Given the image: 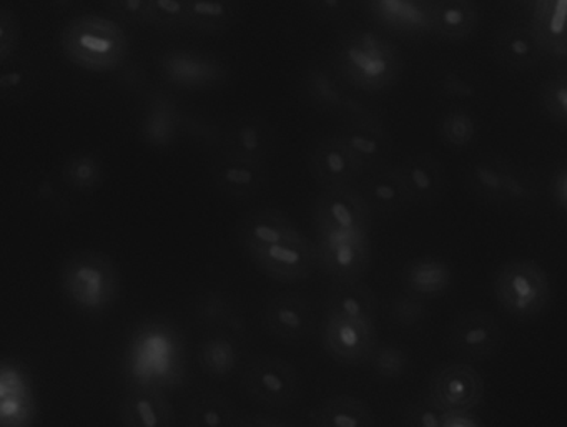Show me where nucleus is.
Masks as SVG:
<instances>
[{
	"mask_svg": "<svg viewBox=\"0 0 567 427\" xmlns=\"http://www.w3.org/2000/svg\"><path fill=\"white\" fill-rule=\"evenodd\" d=\"M238 241L255 267L280 283L308 280L318 268L317 243L275 208H261L241 218Z\"/></svg>",
	"mask_w": 567,
	"mask_h": 427,
	"instance_id": "f257e3e1",
	"label": "nucleus"
},
{
	"mask_svg": "<svg viewBox=\"0 0 567 427\" xmlns=\"http://www.w3.org/2000/svg\"><path fill=\"white\" fill-rule=\"evenodd\" d=\"M333 62L343 81L364 92L393 87L403 69L398 49L371 31L344 35L334 49Z\"/></svg>",
	"mask_w": 567,
	"mask_h": 427,
	"instance_id": "f03ea898",
	"label": "nucleus"
},
{
	"mask_svg": "<svg viewBox=\"0 0 567 427\" xmlns=\"http://www.w3.org/2000/svg\"><path fill=\"white\" fill-rule=\"evenodd\" d=\"M61 45L72 64L91 72L117 71L131 51L124 29L101 15H84L69 22Z\"/></svg>",
	"mask_w": 567,
	"mask_h": 427,
	"instance_id": "7ed1b4c3",
	"label": "nucleus"
},
{
	"mask_svg": "<svg viewBox=\"0 0 567 427\" xmlns=\"http://www.w3.org/2000/svg\"><path fill=\"white\" fill-rule=\"evenodd\" d=\"M61 287L68 300L85 313H102L118 298L121 277L107 254L85 250L72 254L61 268Z\"/></svg>",
	"mask_w": 567,
	"mask_h": 427,
	"instance_id": "20e7f679",
	"label": "nucleus"
},
{
	"mask_svg": "<svg viewBox=\"0 0 567 427\" xmlns=\"http://www.w3.org/2000/svg\"><path fill=\"white\" fill-rule=\"evenodd\" d=\"M493 290L504 313L519 321H529L543 314L553 294L549 277L533 260L504 263L494 277Z\"/></svg>",
	"mask_w": 567,
	"mask_h": 427,
	"instance_id": "39448f33",
	"label": "nucleus"
},
{
	"mask_svg": "<svg viewBox=\"0 0 567 427\" xmlns=\"http://www.w3.org/2000/svg\"><path fill=\"white\" fill-rule=\"evenodd\" d=\"M466 185L477 198L499 207L524 208L537 198L536 181L506 158L480 157L466 168Z\"/></svg>",
	"mask_w": 567,
	"mask_h": 427,
	"instance_id": "423d86ee",
	"label": "nucleus"
},
{
	"mask_svg": "<svg viewBox=\"0 0 567 427\" xmlns=\"http://www.w3.org/2000/svg\"><path fill=\"white\" fill-rule=\"evenodd\" d=\"M371 215L361 190L351 185L323 188L313 204L315 233H370Z\"/></svg>",
	"mask_w": 567,
	"mask_h": 427,
	"instance_id": "0eeeda50",
	"label": "nucleus"
},
{
	"mask_svg": "<svg viewBox=\"0 0 567 427\" xmlns=\"http://www.w3.org/2000/svg\"><path fill=\"white\" fill-rule=\"evenodd\" d=\"M245 389L255 403L271 409L291 406L300 394L293 364L277 356H260L245 369Z\"/></svg>",
	"mask_w": 567,
	"mask_h": 427,
	"instance_id": "6e6552de",
	"label": "nucleus"
},
{
	"mask_svg": "<svg viewBox=\"0 0 567 427\" xmlns=\"http://www.w3.org/2000/svg\"><path fill=\"white\" fill-rule=\"evenodd\" d=\"M318 267L334 281L360 280L371 261L370 233H315Z\"/></svg>",
	"mask_w": 567,
	"mask_h": 427,
	"instance_id": "1a4fd4ad",
	"label": "nucleus"
},
{
	"mask_svg": "<svg viewBox=\"0 0 567 427\" xmlns=\"http://www.w3.org/2000/svg\"><path fill=\"white\" fill-rule=\"evenodd\" d=\"M323 346L338 363L347 366L368 363L378 346L377 324L374 321L324 313Z\"/></svg>",
	"mask_w": 567,
	"mask_h": 427,
	"instance_id": "9d476101",
	"label": "nucleus"
},
{
	"mask_svg": "<svg viewBox=\"0 0 567 427\" xmlns=\"http://www.w3.org/2000/svg\"><path fill=\"white\" fill-rule=\"evenodd\" d=\"M484 397V379L471 364L451 363L434 371L427 399L437 409L473 410Z\"/></svg>",
	"mask_w": 567,
	"mask_h": 427,
	"instance_id": "9b49d317",
	"label": "nucleus"
},
{
	"mask_svg": "<svg viewBox=\"0 0 567 427\" xmlns=\"http://www.w3.org/2000/svg\"><path fill=\"white\" fill-rule=\"evenodd\" d=\"M503 327L493 314L483 310L466 311L454 317L447 330V346L460 356L481 361L494 356L503 346Z\"/></svg>",
	"mask_w": 567,
	"mask_h": 427,
	"instance_id": "f8f14e48",
	"label": "nucleus"
},
{
	"mask_svg": "<svg viewBox=\"0 0 567 427\" xmlns=\"http://www.w3.org/2000/svg\"><path fill=\"white\" fill-rule=\"evenodd\" d=\"M210 174L215 188L231 200H251L268 185L267 164L241 157L230 150H225L215 158Z\"/></svg>",
	"mask_w": 567,
	"mask_h": 427,
	"instance_id": "ddd939ff",
	"label": "nucleus"
},
{
	"mask_svg": "<svg viewBox=\"0 0 567 427\" xmlns=\"http://www.w3.org/2000/svg\"><path fill=\"white\" fill-rule=\"evenodd\" d=\"M308 170L321 188L348 187L364 174L340 135L320 138L308 154Z\"/></svg>",
	"mask_w": 567,
	"mask_h": 427,
	"instance_id": "4468645a",
	"label": "nucleus"
},
{
	"mask_svg": "<svg viewBox=\"0 0 567 427\" xmlns=\"http://www.w3.org/2000/svg\"><path fill=\"white\" fill-rule=\"evenodd\" d=\"M265 327L284 343L310 340L317 330V317L310 301L298 294H280L265 308Z\"/></svg>",
	"mask_w": 567,
	"mask_h": 427,
	"instance_id": "2eb2a0df",
	"label": "nucleus"
},
{
	"mask_svg": "<svg viewBox=\"0 0 567 427\" xmlns=\"http://www.w3.org/2000/svg\"><path fill=\"white\" fill-rule=\"evenodd\" d=\"M494 58L513 71H530L543 64L547 54L533 24L507 22L497 29L493 42Z\"/></svg>",
	"mask_w": 567,
	"mask_h": 427,
	"instance_id": "dca6fc26",
	"label": "nucleus"
},
{
	"mask_svg": "<svg viewBox=\"0 0 567 427\" xmlns=\"http://www.w3.org/2000/svg\"><path fill=\"white\" fill-rule=\"evenodd\" d=\"M341 140L360 162L364 171L380 170L390 157L391 137L386 127L371 115L358 114L338 132Z\"/></svg>",
	"mask_w": 567,
	"mask_h": 427,
	"instance_id": "f3484780",
	"label": "nucleus"
},
{
	"mask_svg": "<svg viewBox=\"0 0 567 427\" xmlns=\"http://www.w3.org/2000/svg\"><path fill=\"white\" fill-rule=\"evenodd\" d=\"M378 24L403 35L431 32V0H367Z\"/></svg>",
	"mask_w": 567,
	"mask_h": 427,
	"instance_id": "a211bd4d",
	"label": "nucleus"
},
{
	"mask_svg": "<svg viewBox=\"0 0 567 427\" xmlns=\"http://www.w3.org/2000/svg\"><path fill=\"white\" fill-rule=\"evenodd\" d=\"M413 204L433 205L446 190V171L443 164L431 154H416L398 165Z\"/></svg>",
	"mask_w": 567,
	"mask_h": 427,
	"instance_id": "6ab92c4d",
	"label": "nucleus"
},
{
	"mask_svg": "<svg viewBox=\"0 0 567 427\" xmlns=\"http://www.w3.org/2000/svg\"><path fill=\"white\" fill-rule=\"evenodd\" d=\"M430 15L431 32L444 41H467L480 25L476 0H431Z\"/></svg>",
	"mask_w": 567,
	"mask_h": 427,
	"instance_id": "aec40b11",
	"label": "nucleus"
},
{
	"mask_svg": "<svg viewBox=\"0 0 567 427\" xmlns=\"http://www.w3.org/2000/svg\"><path fill=\"white\" fill-rule=\"evenodd\" d=\"M175 414L171 400L154 386L132 389L121 404V423L128 427H168Z\"/></svg>",
	"mask_w": 567,
	"mask_h": 427,
	"instance_id": "412c9836",
	"label": "nucleus"
},
{
	"mask_svg": "<svg viewBox=\"0 0 567 427\" xmlns=\"http://www.w3.org/2000/svg\"><path fill=\"white\" fill-rule=\"evenodd\" d=\"M361 194L374 214H396L413 205V198L396 167L374 170L363 181Z\"/></svg>",
	"mask_w": 567,
	"mask_h": 427,
	"instance_id": "4be33fe9",
	"label": "nucleus"
},
{
	"mask_svg": "<svg viewBox=\"0 0 567 427\" xmlns=\"http://www.w3.org/2000/svg\"><path fill=\"white\" fill-rule=\"evenodd\" d=\"M401 280L408 293L423 300H431V298L443 296L450 290L453 283V271L450 264L440 258H416L403 268Z\"/></svg>",
	"mask_w": 567,
	"mask_h": 427,
	"instance_id": "5701e85b",
	"label": "nucleus"
},
{
	"mask_svg": "<svg viewBox=\"0 0 567 427\" xmlns=\"http://www.w3.org/2000/svg\"><path fill=\"white\" fill-rule=\"evenodd\" d=\"M274 131L264 118H240L227 134V150L267 164L274 152Z\"/></svg>",
	"mask_w": 567,
	"mask_h": 427,
	"instance_id": "b1692460",
	"label": "nucleus"
},
{
	"mask_svg": "<svg viewBox=\"0 0 567 427\" xmlns=\"http://www.w3.org/2000/svg\"><path fill=\"white\" fill-rule=\"evenodd\" d=\"M530 24L547 54H567V0H537Z\"/></svg>",
	"mask_w": 567,
	"mask_h": 427,
	"instance_id": "393cba45",
	"label": "nucleus"
},
{
	"mask_svg": "<svg viewBox=\"0 0 567 427\" xmlns=\"http://www.w3.org/2000/svg\"><path fill=\"white\" fill-rule=\"evenodd\" d=\"M310 423L318 427H371L377 417L364 400L343 394L320 404L310 414Z\"/></svg>",
	"mask_w": 567,
	"mask_h": 427,
	"instance_id": "a878e982",
	"label": "nucleus"
},
{
	"mask_svg": "<svg viewBox=\"0 0 567 427\" xmlns=\"http://www.w3.org/2000/svg\"><path fill=\"white\" fill-rule=\"evenodd\" d=\"M327 313L377 321V296L360 280L337 281L328 294Z\"/></svg>",
	"mask_w": 567,
	"mask_h": 427,
	"instance_id": "bb28decb",
	"label": "nucleus"
},
{
	"mask_svg": "<svg viewBox=\"0 0 567 427\" xmlns=\"http://www.w3.org/2000/svg\"><path fill=\"white\" fill-rule=\"evenodd\" d=\"M237 0H187L188 28L220 34L237 19Z\"/></svg>",
	"mask_w": 567,
	"mask_h": 427,
	"instance_id": "cd10ccee",
	"label": "nucleus"
},
{
	"mask_svg": "<svg viewBox=\"0 0 567 427\" xmlns=\"http://www.w3.org/2000/svg\"><path fill=\"white\" fill-rule=\"evenodd\" d=\"M187 424L190 427H231L240 424V417L228 397L205 393L195 397L188 406Z\"/></svg>",
	"mask_w": 567,
	"mask_h": 427,
	"instance_id": "c85d7f7f",
	"label": "nucleus"
},
{
	"mask_svg": "<svg viewBox=\"0 0 567 427\" xmlns=\"http://www.w3.org/2000/svg\"><path fill=\"white\" fill-rule=\"evenodd\" d=\"M62 178L64 184L78 194H94L104 181V167L94 154L79 152L65 162Z\"/></svg>",
	"mask_w": 567,
	"mask_h": 427,
	"instance_id": "c756f323",
	"label": "nucleus"
},
{
	"mask_svg": "<svg viewBox=\"0 0 567 427\" xmlns=\"http://www.w3.org/2000/svg\"><path fill=\"white\" fill-rule=\"evenodd\" d=\"M305 87H307L308 98L321 111L338 112L350 107V102L327 71L313 69L308 72Z\"/></svg>",
	"mask_w": 567,
	"mask_h": 427,
	"instance_id": "7c9ffc66",
	"label": "nucleus"
},
{
	"mask_svg": "<svg viewBox=\"0 0 567 427\" xmlns=\"http://www.w3.org/2000/svg\"><path fill=\"white\" fill-rule=\"evenodd\" d=\"M437 135L447 147L467 148L476 140L477 124L470 112L464 108H453L440 118Z\"/></svg>",
	"mask_w": 567,
	"mask_h": 427,
	"instance_id": "2f4dec72",
	"label": "nucleus"
},
{
	"mask_svg": "<svg viewBox=\"0 0 567 427\" xmlns=\"http://www.w3.org/2000/svg\"><path fill=\"white\" fill-rule=\"evenodd\" d=\"M200 366L215 379H224L234 373L237 364V347L227 337H212L200 347Z\"/></svg>",
	"mask_w": 567,
	"mask_h": 427,
	"instance_id": "473e14b6",
	"label": "nucleus"
},
{
	"mask_svg": "<svg viewBox=\"0 0 567 427\" xmlns=\"http://www.w3.org/2000/svg\"><path fill=\"white\" fill-rule=\"evenodd\" d=\"M371 369L383 379H398L410 369V356L403 347L394 344H378L368 360Z\"/></svg>",
	"mask_w": 567,
	"mask_h": 427,
	"instance_id": "72a5a7b5",
	"label": "nucleus"
},
{
	"mask_svg": "<svg viewBox=\"0 0 567 427\" xmlns=\"http://www.w3.org/2000/svg\"><path fill=\"white\" fill-rule=\"evenodd\" d=\"M147 24L162 31L187 25V0H148Z\"/></svg>",
	"mask_w": 567,
	"mask_h": 427,
	"instance_id": "f704fd0d",
	"label": "nucleus"
},
{
	"mask_svg": "<svg viewBox=\"0 0 567 427\" xmlns=\"http://www.w3.org/2000/svg\"><path fill=\"white\" fill-rule=\"evenodd\" d=\"M544 111L557 124L567 127V72L554 75L540 88Z\"/></svg>",
	"mask_w": 567,
	"mask_h": 427,
	"instance_id": "c9c22d12",
	"label": "nucleus"
},
{
	"mask_svg": "<svg viewBox=\"0 0 567 427\" xmlns=\"http://www.w3.org/2000/svg\"><path fill=\"white\" fill-rule=\"evenodd\" d=\"M391 321L398 326L413 327L426 317V306L423 298L406 293L393 300L390 308Z\"/></svg>",
	"mask_w": 567,
	"mask_h": 427,
	"instance_id": "e433bc0d",
	"label": "nucleus"
},
{
	"mask_svg": "<svg viewBox=\"0 0 567 427\" xmlns=\"http://www.w3.org/2000/svg\"><path fill=\"white\" fill-rule=\"evenodd\" d=\"M403 423L410 427H443V410L430 399L411 404L403 413Z\"/></svg>",
	"mask_w": 567,
	"mask_h": 427,
	"instance_id": "4c0bfd02",
	"label": "nucleus"
},
{
	"mask_svg": "<svg viewBox=\"0 0 567 427\" xmlns=\"http://www.w3.org/2000/svg\"><path fill=\"white\" fill-rule=\"evenodd\" d=\"M19 35H21V28H19L16 15L6 9L0 11V62L2 64H6L14 55Z\"/></svg>",
	"mask_w": 567,
	"mask_h": 427,
	"instance_id": "58836bf2",
	"label": "nucleus"
},
{
	"mask_svg": "<svg viewBox=\"0 0 567 427\" xmlns=\"http://www.w3.org/2000/svg\"><path fill=\"white\" fill-rule=\"evenodd\" d=\"M115 14L132 24H147L148 0H111Z\"/></svg>",
	"mask_w": 567,
	"mask_h": 427,
	"instance_id": "ea45409f",
	"label": "nucleus"
},
{
	"mask_svg": "<svg viewBox=\"0 0 567 427\" xmlns=\"http://www.w3.org/2000/svg\"><path fill=\"white\" fill-rule=\"evenodd\" d=\"M310 8L323 19H341L350 11L353 0H308Z\"/></svg>",
	"mask_w": 567,
	"mask_h": 427,
	"instance_id": "a19ab883",
	"label": "nucleus"
},
{
	"mask_svg": "<svg viewBox=\"0 0 567 427\" xmlns=\"http://www.w3.org/2000/svg\"><path fill=\"white\" fill-rule=\"evenodd\" d=\"M441 88L447 97L453 98H473L474 87L470 82L464 81L457 74H446L441 81Z\"/></svg>",
	"mask_w": 567,
	"mask_h": 427,
	"instance_id": "79ce46f5",
	"label": "nucleus"
},
{
	"mask_svg": "<svg viewBox=\"0 0 567 427\" xmlns=\"http://www.w3.org/2000/svg\"><path fill=\"white\" fill-rule=\"evenodd\" d=\"M483 420L473 410H447L443 413V427H481Z\"/></svg>",
	"mask_w": 567,
	"mask_h": 427,
	"instance_id": "37998d69",
	"label": "nucleus"
},
{
	"mask_svg": "<svg viewBox=\"0 0 567 427\" xmlns=\"http://www.w3.org/2000/svg\"><path fill=\"white\" fill-rule=\"evenodd\" d=\"M29 77L28 72L24 71H12L0 77V91L8 97L12 92H19V88H24L28 92Z\"/></svg>",
	"mask_w": 567,
	"mask_h": 427,
	"instance_id": "c03bdc74",
	"label": "nucleus"
},
{
	"mask_svg": "<svg viewBox=\"0 0 567 427\" xmlns=\"http://www.w3.org/2000/svg\"><path fill=\"white\" fill-rule=\"evenodd\" d=\"M553 195L557 205L567 214V165H564L553 180Z\"/></svg>",
	"mask_w": 567,
	"mask_h": 427,
	"instance_id": "a18cd8bd",
	"label": "nucleus"
},
{
	"mask_svg": "<svg viewBox=\"0 0 567 427\" xmlns=\"http://www.w3.org/2000/svg\"><path fill=\"white\" fill-rule=\"evenodd\" d=\"M244 426H287V423L280 419H270V417H257V419L240 420Z\"/></svg>",
	"mask_w": 567,
	"mask_h": 427,
	"instance_id": "49530a36",
	"label": "nucleus"
},
{
	"mask_svg": "<svg viewBox=\"0 0 567 427\" xmlns=\"http://www.w3.org/2000/svg\"><path fill=\"white\" fill-rule=\"evenodd\" d=\"M517 8L524 9V11L533 12L534 6H536L537 0H509Z\"/></svg>",
	"mask_w": 567,
	"mask_h": 427,
	"instance_id": "de8ad7c7",
	"label": "nucleus"
},
{
	"mask_svg": "<svg viewBox=\"0 0 567 427\" xmlns=\"http://www.w3.org/2000/svg\"><path fill=\"white\" fill-rule=\"evenodd\" d=\"M55 6H69L71 4V0H52Z\"/></svg>",
	"mask_w": 567,
	"mask_h": 427,
	"instance_id": "09e8293b",
	"label": "nucleus"
}]
</instances>
